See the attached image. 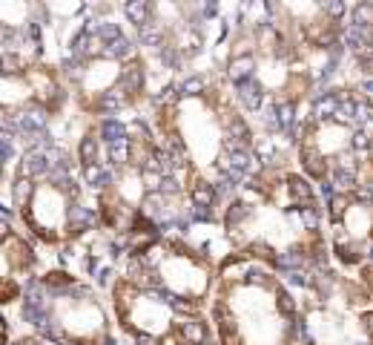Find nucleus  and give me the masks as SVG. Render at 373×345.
I'll return each instance as SVG.
<instances>
[{
	"instance_id": "1",
	"label": "nucleus",
	"mask_w": 373,
	"mask_h": 345,
	"mask_svg": "<svg viewBox=\"0 0 373 345\" xmlns=\"http://www.w3.org/2000/svg\"><path fill=\"white\" fill-rule=\"evenodd\" d=\"M146 118L181 170L192 201V228L215 225L227 198L264 158L287 153L261 138L215 66L172 84L152 101Z\"/></svg>"
},
{
	"instance_id": "2",
	"label": "nucleus",
	"mask_w": 373,
	"mask_h": 345,
	"mask_svg": "<svg viewBox=\"0 0 373 345\" xmlns=\"http://www.w3.org/2000/svg\"><path fill=\"white\" fill-rule=\"evenodd\" d=\"M72 147L95 196L101 236L124 253L169 230L192 228L184 176L146 115L83 121Z\"/></svg>"
},
{
	"instance_id": "3",
	"label": "nucleus",
	"mask_w": 373,
	"mask_h": 345,
	"mask_svg": "<svg viewBox=\"0 0 373 345\" xmlns=\"http://www.w3.org/2000/svg\"><path fill=\"white\" fill-rule=\"evenodd\" d=\"M187 233L212 256H247L281 276L333 265L324 196L299 170L293 153H273L227 198L218 221Z\"/></svg>"
},
{
	"instance_id": "4",
	"label": "nucleus",
	"mask_w": 373,
	"mask_h": 345,
	"mask_svg": "<svg viewBox=\"0 0 373 345\" xmlns=\"http://www.w3.org/2000/svg\"><path fill=\"white\" fill-rule=\"evenodd\" d=\"M49 64L63 75L83 121L146 115L158 98L138 37L115 0H40Z\"/></svg>"
},
{
	"instance_id": "5",
	"label": "nucleus",
	"mask_w": 373,
	"mask_h": 345,
	"mask_svg": "<svg viewBox=\"0 0 373 345\" xmlns=\"http://www.w3.org/2000/svg\"><path fill=\"white\" fill-rule=\"evenodd\" d=\"M215 69L261 138L287 153H293L296 127L310 101L336 81L330 66L304 55L278 29L267 0H235Z\"/></svg>"
},
{
	"instance_id": "6",
	"label": "nucleus",
	"mask_w": 373,
	"mask_h": 345,
	"mask_svg": "<svg viewBox=\"0 0 373 345\" xmlns=\"http://www.w3.org/2000/svg\"><path fill=\"white\" fill-rule=\"evenodd\" d=\"M0 198L3 216L32 236L55 265L101 233L95 196L75 147L63 138L35 141L3 158Z\"/></svg>"
},
{
	"instance_id": "7",
	"label": "nucleus",
	"mask_w": 373,
	"mask_h": 345,
	"mask_svg": "<svg viewBox=\"0 0 373 345\" xmlns=\"http://www.w3.org/2000/svg\"><path fill=\"white\" fill-rule=\"evenodd\" d=\"M293 158L322 196L373 193V95L342 81L327 84L296 127Z\"/></svg>"
},
{
	"instance_id": "8",
	"label": "nucleus",
	"mask_w": 373,
	"mask_h": 345,
	"mask_svg": "<svg viewBox=\"0 0 373 345\" xmlns=\"http://www.w3.org/2000/svg\"><path fill=\"white\" fill-rule=\"evenodd\" d=\"M233 9L235 0H126L124 15L149 64L158 95L181 78L215 66Z\"/></svg>"
},
{
	"instance_id": "9",
	"label": "nucleus",
	"mask_w": 373,
	"mask_h": 345,
	"mask_svg": "<svg viewBox=\"0 0 373 345\" xmlns=\"http://www.w3.org/2000/svg\"><path fill=\"white\" fill-rule=\"evenodd\" d=\"M207 316L215 345H301L296 294L256 259H221Z\"/></svg>"
},
{
	"instance_id": "10",
	"label": "nucleus",
	"mask_w": 373,
	"mask_h": 345,
	"mask_svg": "<svg viewBox=\"0 0 373 345\" xmlns=\"http://www.w3.org/2000/svg\"><path fill=\"white\" fill-rule=\"evenodd\" d=\"M15 331H29L63 345H126L106 291L60 265H49L26 288L20 305L3 314V334Z\"/></svg>"
},
{
	"instance_id": "11",
	"label": "nucleus",
	"mask_w": 373,
	"mask_h": 345,
	"mask_svg": "<svg viewBox=\"0 0 373 345\" xmlns=\"http://www.w3.org/2000/svg\"><path fill=\"white\" fill-rule=\"evenodd\" d=\"M83 118L55 64L43 60L23 69H6L0 81V153H17L43 138L72 144Z\"/></svg>"
},
{
	"instance_id": "12",
	"label": "nucleus",
	"mask_w": 373,
	"mask_h": 345,
	"mask_svg": "<svg viewBox=\"0 0 373 345\" xmlns=\"http://www.w3.org/2000/svg\"><path fill=\"white\" fill-rule=\"evenodd\" d=\"M299 302L301 345H373V294L336 265L284 276Z\"/></svg>"
},
{
	"instance_id": "13",
	"label": "nucleus",
	"mask_w": 373,
	"mask_h": 345,
	"mask_svg": "<svg viewBox=\"0 0 373 345\" xmlns=\"http://www.w3.org/2000/svg\"><path fill=\"white\" fill-rule=\"evenodd\" d=\"M118 271L192 314H207L218 282V259L184 230H169L126 250Z\"/></svg>"
},
{
	"instance_id": "14",
	"label": "nucleus",
	"mask_w": 373,
	"mask_h": 345,
	"mask_svg": "<svg viewBox=\"0 0 373 345\" xmlns=\"http://www.w3.org/2000/svg\"><path fill=\"white\" fill-rule=\"evenodd\" d=\"M106 299L126 345H215L207 314H192L121 271L106 288Z\"/></svg>"
},
{
	"instance_id": "15",
	"label": "nucleus",
	"mask_w": 373,
	"mask_h": 345,
	"mask_svg": "<svg viewBox=\"0 0 373 345\" xmlns=\"http://www.w3.org/2000/svg\"><path fill=\"white\" fill-rule=\"evenodd\" d=\"M350 6L344 0H267L276 26L313 60L339 75L344 35L350 23Z\"/></svg>"
},
{
	"instance_id": "16",
	"label": "nucleus",
	"mask_w": 373,
	"mask_h": 345,
	"mask_svg": "<svg viewBox=\"0 0 373 345\" xmlns=\"http://www.w3.org/2000/svg\"><path fill=\"white\" fill-rule=\"evenodd\" d=\"M330 259L347 273L373 262V193L347 190L324 196Z\"/></svg>"
},
{
	"instance_id": "17",
	"label": "nucleus",
	"mask_w": 373,
	"mask_h": 345,
	"mask_svg": "<svg viewBox=\"0 0 373 345\" xmlns=\"http://www.w3.org/2000/svg\"><path fill=\"white\" fill-rule=\"evenodd\" d=\"M49 60L46 23L40 0H6L0 6V64L23 69Z\"/></svg>"
},
{
	"instance_id": "18",
	"label": "nucleus",
	"mask_w": 373,
	"mask_h": 345,
	"mask_svg": "<svg viewBox=\"0 0 373 345\" xmlns=\"http://www.w3.org/2000/svg\"><path fill=\"white\" fill-rule=\"evenodd\" d=\"M49 265H55V259L32 236H26L6 216L0 219V302H3V314L20 305L26 288Z\"/></svg>"
},
{
	"instance_id": "19",
	"label": "nucleus",
	"mask_w": 373,
	"mask_h": 345,
	"mask_svg": "<svg viewBox=\"0 0 373 345\" xmlns=\"http://www.w3.org/2000/svg\"><path fill=\"white\" fill-rule=\"evenodd\" d=\"M336 81L373 95V0H356L350 6V23L344 35Z\"/></svg>"
},
{
	"instance_id": "20",
	"label": "nucleus",
	"mask_w": 373,
	"mask_h": 345,
	"mask_svg": "<svg viewBox=\"0 0 373 345\" xmlns=\"http://www.w3.org/2000/svg\"><path fill=\"white\" fill-rule=\"evenodd\" d=\"M3 345H63V342L37 337V334H29V331H15V334H3Z\"/></svg>"
},
{
	"instance_id": "21",
	"label": "nucleus",
	"mask_w": 373,
	"mask_h": 345,
	"mask_svg": "<svg viewBox=\"0 0 373 345\" xmlns=\"http://www.w3.org/2000/svg\"><path fill=\"white\" fill-rule=\"evenodd\" d=\"M356 276L362 279V285H365L367 291L373 294V262H367L365 268H362V271H356Z\"/></svg>"
}]
</instances>
